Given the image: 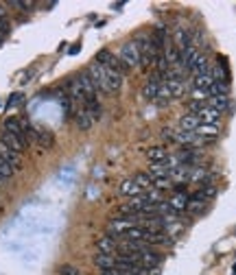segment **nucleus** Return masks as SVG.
<instances>
[{
  "instance_id": "20e7f679",
  "label": "nucleus",
  "mask_w": 236,
  "mask_h": 275,
  "mask_svg": "<svg viewBox=\"0 0 236 275\" xmlns=\"http://www.w3.org/2000/svg\"><path fill=\"white\" fill-rule=\"evenodd\" d=\"M120 59L127 64L129 70L138 68V66H140V51H138V46H136V42H129V44H125V46L120 48Z\"/></svg>"
},
{
  "instance_id": "bb28decb",
  "label": "nucleus",
  "mask_w": 236,
  "mask_h": 275,
  "mask_svg": "<svg viewBox=\"0 0 236 275\" xmlns=\"http://www.w3.org/2000/svg\"><path fill=\"white\" fill-rule=\"evenodd\" d=\"M147 175L156 181V179H162V177H168V168L164 166V164H151L149 170H147Z\"/></svg>"
},
{
  "instance_id": "c9c22d12",
  "label": "nucleus",
  "mask_w": 236,
  "mask_h": 275,
  "mask_svg": "<svg viewBox=\"0 0 236 275\" xmlns=\"http://www.w3.org/2000/svg\"><path fill=\"white\" fill-rule=\"evenodd\" d=\"M20 101H22V94H13V96H11V101L7 103V107H11V105H18Z\"/></svg>"
},
{
  "instance_id": "2eb2a0df",
  "label": "nucleus",
  "mask_w": 236,
  "mask_h": 275,
  "mask_svg": "<svg viewBox=\"0 0 236 275\" xmlns=\"http://www.w3.org/2000/svg\"><path fill=\"white\" fill-rule=\"evenodd\" d=\"M118 192H120V195H125V197H129V199H134V197H140V195H142V192H145V190H142L140 186H138V184H136L134 179L129 177V179H125L123 184H120Z\"/></svg>"
},
{
  "instance_id": "9b49d317",
  "label": "nucleus",
  "mask_w": 236,
  "mask_h": 275,
  "mask_svg": "<svg viewBox=\"0 0 236 275\" xmlns=\"http://www.w3.org/2000/svg\"><path fill=\"white\" fill-rule=\"evenodd\" d=\"M166 203L175 214H182V212H186V207H188V192H175Z\"/></svg>"
},
{
  "instance_id": "f704fd0d",
  "label": "nucleus",
  "mask_w": 236,
  "mask_h": 275,
  "mask_svg": "<svg viewBox=\"0 0 236 275\" xmlns=\"http://www.w3.org/2000/svg\"><path fill=\"white\" fill-rule=\"evenodd\" d=\"M162 138L166 142H175V131L173 129H162Z\"/></svg>"
},
{
  "instance_id": "c756f323",
  "label": "nucleus",
  "mask_w": 236,
  "mask_h": 275,
  "mask_svg": "<svg viewBox=\"0 0 236 275\" xmlns=\"http://www.w3.org/2000/svg\"><path fill=\"white\" fill-rule=\"evenodd\" d=\"M206 207H208V201L190 199V197H188V207H186V212H188V214H204Z\"/></svg>"
},
{
  "instance_id": "4468645a",
  "label": "nucleus",
  "mask_w": 236,
  "mask_h": 275,
  "mask_svg": "<svg viewBox=\"0 0 236 275\" xmlns=\"http://www.w3.org/2000/svg\"><path fill=\"white\" fill-rule=\"evenodd\" d=\"M149 247H162V245H171L173 240H171V234H166V232H151L149 229V236H147V240H145Z\"/></svg>"
},
{
  "instance_id": "6e6552de",
  "label": "nucleus",
  "mask_w": 236,
  "mask_h": 275,
  "mask_svg": "<svg viewBox=\"0 0 236 275\" xmlns=\"http://www.w3.org/2000/svg\"><path fill=\"white\" fill-rule=\"evenodd\" d=\"M160 262H162V256L157 254V251H153L151 247H149L147 251H142V254H140V262H138V265L142 269H147V271H151V269L160 267Z\"/></svg>"
},
{
  "instance_id": "72a5a7b5",
  "label": "nucleus",
  "mask_w": 236,
  "mask_h": 275,
  "mask_svg": "<svg viewBox=\"0 0 236 275\" xmlns=\"http://www.w3.org/2000/svg\"><path fill=\"white\" fill-rule=\"evenodd\" d=\"M9 33H11V24H9V20H0V37L4 40V37H7Z\"/></svg>"
},
{
  "instance_id": "e433bc0d",
  "label": "nucleus",
  "mask_w": 236,
  "mask_h": 275,
  "mask_svg": "<svg viewBox=\"0 0 236 275\" xmlns=\"http://www.w3.org/2000/svg\"><path fill=\"white\" fill-rule=\"evenodd\" d=\"M0 20H7V9H4V4H0Z\"/></svg>"
},
{
  "instance_id": "5701e85b",
  "label": "nucleus",
  "mask_w": 236,
  "mask_h": 275,
  "mask_svg": "<svg viewBox=\"0 0 236 275\" xmlns=\"http://www.w3.org/2000/svg\"><path fill=\"white\" fill-rule=\"evenodd\" d=\"M208 94L212 96H230V83L226 81H215V83L210 85V90H208Z\"/></svg>"
},
{
  "instance_id": "39448f33",
  "label": "nucleus",
  "mask_w": 236,
  "mask_h": 275,
  "mask_svg": "<svg viewBox=\"0 0 236 275\" xmlns=\"http://www.w3.org/2000/svg\"><path fill=\"white\" fill-rule=\"evenodd\" d=\"M77 81H79V85H81V90H83V96H85V103H90V101H96V85L92 83V79H90V74L85 72H81V74H77ZM83 103V105H85Z\"/></svg>"
},
{
  "instance_id": "2f4dec72",
  "label": "nucleus",
  "mask_w": 236,
  "mask_h": 275,
  "mask_svg": "<svg viewBox=\"0 0 236 275\" xmlns=\"http://www.w3.org/2000/svg\"><path fill=\"white\" fill-rule=\"evenodd\" d=\"M13 173H15V170L11 168L2 157H0V177H2V179H11V177H13Z\"/></svg>"
},
{
  "instance_id": "7c9ffc66",
  "label": "nucleus",
  "mask_w": 236,
  "mask_h": 275,
  "mask_svg": "<svg viewBox=\"0 0 236 275\" xmlns=\"http://www.w3.org/2000/svg\"><path fill=\"white\" fill-rule=\"evenodd\" d=\"M173 186V181H171V177H162V179H156L153 181V190H168Z\"/></svg>"
},
{
  "instance_id": "58836bf2",
  "label": "nucleus",
  "mask_w": 236,
  "mask_h": 275,
  "mask_svg": "<svg viewBox=\"0 0 236 275\" xmlns=\"http://www.w3.org/2000/svg\"><path fill=\"white\" fill-rule=\"evenodd\" d=\"M0 44H2V37H0Z\"/></svg>"
},
{
  "instance_id": "4be33fe9",
  "label": "nucleus",
  "mask_w": 236,
  "mask_h": 275,
  "mask_svg": "<svg viewBox=\"0 0 236 275\" xmlns=\"http://www.w3.org/2000/svg\"><path fill=\"white\" fill-rule=\"evenodd\" d=\"M210 179V173H208L206 168H201V166H193V170H190V179H188V184H201L204 186V181Z\"/></svg>"
},
{
  "instance_id": "9d476101",
  "label": "nucleus",
  "mask_w": 236,
  "mask_h": 275,
  "mask_svg": "<svg viewBox=\"0 0 236 275\" xmlns=\"http://www.w3.org/2000/svg\"><path fill=\"white\" fill-rule=\"evenodd\" d=\"M173 40H175V48L177 51H184V48L193 46V40H190V31L184 29V26H177L173 31Z\"/></svg>"
},
{
  "instance_id": "aec40b11",
  "label": "nucleus",
  "mask_w": 236,
  "mask_h": 275,
  "mask_svg": "<svg viewBox=\"0 0 236 275\" xmlns=\"http://www.w3.org/2000/svg\"><path fill=\"white\" fill-rule=\"evenodd\" d=\"M147 157H149L151 164H162V162H166L168 151L164 146H151L149 151H147Z\"/></svg>"
},
{
  "instance_id": "473e14b6",
  "label": "nucleus",
  "mask_w": 236,
  "mask_h": 275,
  "mask_svg": "<svg viewBox=\"0 0 236 275\" xmlns=\"http://www.w3.org/2000/svg\"><path fill=\"white\" fill-rule=\"evenodd\" d=\"M59 273H62V275H81L79 269L73 267V265H62V267H59Z\"/></svg>"
},
{
  "instance_id": "0eeeda50",
  "label": "nucleus",
  "mask_w": 236,
  "mask_h": 275,
  "mask_svg": "<svg viewBox=\"0 0 236 275\" xmlns=\"http://www.w3.org/2000/svg\"><path fill=\"white\" fill-rule=\"evenodd\" d=\"M0 157H2L4 162H7L13 170H20V168H22V157H20V153H15L13 148H9L2 140H0Z\"/></svg>"
},
{
  "instance_id": "dca6fc26",
  "label": "nucleus",
  "mask_w": 236,
  "mask_h": 275,
  "mask_svg": "<svg viewBox=\"0 0 236 275\" xmlns=\"http://www.w3.org/2000/svg\"><path fill=\"white\" fill-rule=\"evenodd\" d=\"M206 105H210L212 109H217L219 114H223V112L232 109V101H230V96H212V98H208Z\"/></svg>"
},
{
  "instance_id": "1a4fd4ad",
  "label": "nucleus",
  "mask_w": 236,
  "mask_h": 275,
  "mask_svg": "<svg viewBox=\"0 0 236 275\" xmlns=\"http://www.w3.org/2000/svg\"><path fill=\"white\" fill-rule=\"evenodd\" d=\"M197 57H199V51H197V46L184 48V51H179V66H182L184 70H193Z\"/></svg>"
},
{
  "instance_id": "412c9836",
  "label": "nucleus",
  "mask_w": 236,
  "mask_h": 275,
  "mask_svg": "<svg viewBox=\"0 0 236 275\" xmlns=\"http://www.w3.org/2000/svg\"><path fill=\"white\" fill-rule=\"evenodd\" d=\"M94 265L101 269V271H107V269L116 267V256H107V254H96L94 256Z\"/></svg>"
},
{
  "instance_id": "cd10ccee",
  "label": "nucleus",
  "mask_w": 236,
  "mask_h": 275,
  "mask_svg": "<svg viewBox=\"0 0 236 275\" xmlns=\"http://www.w3.org/2000/svg\"><path fill=\"white\" fill-rule=\"evenodd\" d=\"M171 101H173V94H171V90H168V87L162 83V85H160V90H157L156 103H157V105H160V107H166Z\"/></svg>"
},
{
  "instance_id": "f3484780",
  "label": "nucleus",
  "mask_w": 236,
  "mask_h": 275,
  "mask_svg": "<svg viewBox=\"0 0 236 275\" xmlns=\"http://www.w3.org/2000/svg\"><path fill=\"white\" fill-rule=\"evenodd\" d=\"M75 123H77V127H79L81 131H90L92 125H94V120H92V116L87 114L85 107H81L79 112H77V116H75Z\"/></svg>"
},
{
  "instance_id": "f8f14e48",
  "label": "nucleus",
  "mask_w": 236,
  "mask_h": 275,
  "mask_svg": "<svg viewBox=\"0 0 236 275\" xmlns=\"http://www.w3.org/2000/svg\"><path fill=\"white\" fill-rule=\"evenodd\" d=\"M195 134L199 140H204V144H208V142H215L219 138V127L217 125H199Z\"/></svg>"
},
{
  "instance_id": "a878e982",
  "label": "nucleus",
  "mask_w": 236,
  "mask_h": 275,
  "mask_svg": "<svg viewBox=\"0 0 236 275\" xmlns=\"http://www.w3.org/2000/svg\"><path fill=\"white\" fill-rule=\"evenodd\" d=\"M68 92H70V96H73L75 101L85 103L83 90H81V85H79V81H77V76H75V79H70V81H68Z\"/></svg>"
},
{
  "instance_id": "f257e3e1",
  "label": "nucleus",
  "mask_w": 236,
  "mask_h": 275,
  "mask_svg": "<svg viewBox=\"0 0 236 275\" xmlns=\"http://www.w3.org/2000/svg\"><path fill=\"white\" fill-rule=\"evenodd\" d=\"M138 223H140L138 216H134V218H112V221L107 223V236H112L114 240L125 238V234H127L131 227H136Z\"/></svg>"
},
{
  "instance_id": "c85d7f7f",
  "label": "nucleus",
  "mask_w": 236,
  "mask_h": 275,
  "mask_svg": "<svg viewBox=\"0 0 236 275\" xmlns=\"http://www.w3.org/2000/svg\"><path fill=\"white\" fill-rule=\"evenodd\" d=\"M131 179H134L136 184H138V186H140V188L145 190V192L153 190V179H151V177H149V175H147V173H136V175H134V177H131Z\"/></svg>"
},
{
  "instance_id": "7ed1b4c3",
  "label": "nucleus",
  "mask_w": 236,
  "mask_h": 275,
  "mask_svg": "<svg viewBox=\"0 0 236 275\" xmlns=\"http://www.w3.org/2000/svg\"><path fill=\"white\" fill-rule=\"evenodd\" d=\"M2 131H7V134L15 136V138H18V140L22 142V144H26V146L31 144V142H29V136H26V129H24V123H22V120H18V118H7V120H4Z\"/></svg>"
},
{
  "instance_id": "ddd939ff",
  "label": "nucleus",
  "mask_w": 236,
  "mask_h": 275,
  "mask_svg": "<svg viewBox=\"0 0 236 275\" xmlns=\"http://www.w3.org/2000/svg\"><path fill=\"white\" fill-rule=\"evenodd\" d=\"M197 118L201 120V125H217L221 120V114L217 109H212L210 105H204L199 109V114H197Z\"/></svg>"
},
{
  "instance_id": "423d86ee",
  "label": "nucleus",
  "mask_w": 236,
  "mask_h": 275,
  "mask_svg": "<svg viewBox=\"0 0 236 275\" xmlns=\"http://www.w3.org/2000/svg\"><path fill=\"white\" fill-rule=\"evenodd\" d=\"M160 85H162V76L157 74V72L151 74L149 79H147V83L142 85V98H147V101H156Z\"/></svg>"
},
{
  "instance_id": "a211bd4d",
  "label": "nucleus",
  "mask_w": 236,
  "mask_h": 275,
  "mask_svg": "<svg viewBox=\"0 0 236 275\" xmlns=\"http://www.w3.org/2000/svg\"><path fill=\"white\" fill-rule=\"evenodd\" d=\"M96 247H98V254H107V256L116 254V240H114L112 236H103V238H98Z\"/></svg>"
},
{
  "instance_id": "393cba45",
  "label": "nucleus",
  "mask_w": 236,
  "mask_h": 275,
  "mask_svg": "<svg viewBox=\"0 0 236 275\" xmlns=\"http://www.w3.org/2000/svg\"><path fill=\"white\" fill-rule=\"evenodd\" d=\"M195 76H199V74H210V64H208V59L204 57V55H199L197 57V62L193 66V70H190Z\"/></svg>"
},
{
  "instance_id": "f03ea898",
  "label": "nucleus",
  "mask_w": 236,
  "mask_h": 275,
  "mask_svg": "<svg viewBox=\"0 0 236 275\" xmlns=\"http://www.w3.org/2000/svg\"><path fill=\"white\" fill-rule=\"evenodd\" d=\"M87 74H90V79H92V83L96 85V90H103V92H107L109 94V83H107V68L105 66H101V64H90L87 66V70H85Z\"/></svg>"
},
{
  "instance_id": "b1692460",
  "label": "nucleus",
  "mask_w": 236,
  "mask_h": 275,
  "mask_svg": "<svg viewBox=\"0 0 236 275\" xmlns=\"http://www.w3.org/2000/svg\"><path fill=\"white\" fill-rule=\"evenodd\" d=\"M215 83L210 74H199V76H193V90H210V85Z\"/></svg>"
},
{
  "instance_id": "6ab92c4d",
  "label": "nucleus",
  "mask_w": 236,
  "mask_h": 275,
  "mask_svg": "<svg viewBox=\"0 0 236 275\" xmlns=\"http://www.w3.org/2000/svg\"><path fill=\"white\" fill-rule=\"evenodd\" d=\"M201 125V120L195 116V114H184L182 118H179V129L182 131H197V127H199Z\"/></svg>"
},
{
  "instance_id": "4c0bfd02",
  "label": "nucleus",
  "mask_w": 236,
  "mask_h": 275,
  "mask_svg": "<svg viewBox=\"0 0 236 275\" xmlns=\"http://www.w3.org/2000/svg\"><path fill=\"white\" fill-rule=\"evenodd\" d=\"M234 275H236V265H234Z\"/></svg>"
}]
</instances>
